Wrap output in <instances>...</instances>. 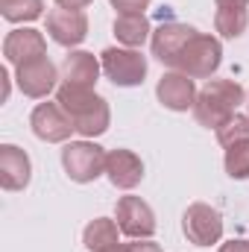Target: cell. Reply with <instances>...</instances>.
<instances>
[{
  "mask_svg": "<svg viewBox=\"0 0 249 252\" xmlns=\"http://www.w3.org/2000/svg\"><path fill=\"white\" fill-rule=\"evenodd\" d=\"M56 103L64 109V115L73 121L76 135H82V138H97V135L109 132V124H112L109 103H106L94 88L62 82V85L56 88Z\"/></svg>",
  "mask_w": 249,
  "mask_h": 252,
  "instance_id": "obj_1",
  "label": "cell"
},
{
  "mask_svg": "<svg viewBox=\"0 0 249 252\" xmlns=\"http://www.w3.org/2000/svg\"><path fill=\"white\" fill-rule=\"evenodd\" d=\"M247 100L244 85L235 79H208L205 88H199L196 103H193V118L199 126L217 129L232 115H238V106Z\"/></svg>",
  "mask_w": 249,
  "mask_h": 252,
  "instance_id": "obj_2",
  "label": "cell"
},
{
  "mask_svg": "<svg viewBox=\"0 0 249 252\" xmlns=\"http://www.w3.org/2000/svg\"><path fill=\"white\" fill-rule=\"evenodd\" d=\"M223 62V44L217 35H208V32H193L187 38V44L182 47V53L176 56V62L170 70H179L187 73L190 79H211L214 70Z\"/></svg>",
  "mask_w": 249,
  "mask_h": 252,
  "instance_id": "obj_3",
  "label": "cell"
},
{
  "mask_svg": "<svg viewBox=\"0 0 249 252\" xmlns=\"http://www.w3.org/2000/svg\"><path fill=\"white\" fill-rule=\"evenodd\" d=\"M106 150L94 141H70L64 144L62 150V167L64 173L70 176V182H79V185H88L94 179H100L106 173Z\"/></svg>",
  "mask_w": 249,
  "mask_h": 252,
  "instance_id": "obj_4",
  "label": "cell"
},
{
  "mask_svg": "<svg viewBox=\"0 0 249 252\" xmlns=\"http://www.w3.org/2000/svg\"><path fill=\"white\" fill-rule=\"evenodd\" d=\"M100 64H103L106 79L121 85V88L141 85L144 76H147V67H150L147 56L141 50H132V47H109V50H103Z\"/></svg>",
  "mask_w": 249,
  "mask_h": 252,
  "instance_id": "obj_5",
  "label": "cell"
},
{
  "mask_svg": "<svg viewBox=\"0 0 249 252\" xmlns=\"http://www.w3.org/2000/svg\"><path fill=\"white\" fill-rule=\"evenodd\" d=\"M182 229L193 247H214L223 238V217L208 202H190L182 217Z\"/></svg>",
  "mask_w": 249,
  "mask_h": 252,
  "instance_id": "obj_6",
  "label": "cell"
},
{
  "mask_svg": "<svg viewBox=\"0 0 249 252\" xmlns=\"http://www.w3.org/2000/svg\"><path fill=\"white\" fill-rule=\"evenodd\" d=\"M115 220H118V226H121V235L132 238V241L153 238L156 229H158L153 208H150L141 196H121V199H118Z\"/></svg>",
  "mask_w": 249,
  "mask_h": 252,
  "instance_id": "obj_7",
  "label": "cell"
},
{
  "mask_svg": "<svg viewBox=\"0 0 249 252\" xmlns=\"http://www.w3.org/2000/svg\"><path fill=\"white\" fill-rule=\"evenodd\" d=\"M15 70H18L15 79H18V88H21L24 97H30V100H44L50 91H56L59 70H56V64L50 62L47 56L32 59V62H27V64H18Z\"/></svg>",
  "mask_w": 249,
  "mask_h": 252,
  "instance_id": "obj_8",
  "label": "cell"
},
{
  "mask_svg": "<svg viewBox=\"0 0 249 252\" xmlns=\"http://www.w3.org/2000/svg\"><path fill=\"white\" fill-rule=\"evenodd\" d=\"M30 126H32L35 138H41L47 144H62L70 138V132H76L73 121L64 115L59 103H38L30 115Z\"/></svg>",
  "mask_w": 249,
  "mask_h": 252,
  "instance_id": "obj_9",
  "label": "cell"
},
{
  "mask_svg": "<svg viewBox=\"0 0 249 252\" xmlns=\"http://www.w3.org/2000/svg\"><path fill=\"white\" fill-rule=\"evenodd\" d=\"M196 94H199L196 91V82L187 73H179V70H167L158 79V85H156L158 103L164 109H170V112H187V109H193Z\"/></svg>",
  "mask_w": 249,
  "mask_h": 252,
  "instance_id": "obj_10",
  "label": "cell"
},
{
  "mask_svg": "<svg viewBox=\"0 0 249 252\" xmlns=\"http://www.w3.org/2000/svg\"><path fill=\"white\" fill-rule=\"evenodd\" d=\"M47 32L56 44L62 47H76L88 35V15L79 9H53L47 15Z\"/></svg>",
  "mask_w": 249,
  "mask_h": 252,
  "instance_id": "obj_11",
  "label": "cell"
},
{
  "mask_svg": "<svg viewBox=\"0 0 249 252\" xmlns=\"http://www.w3.org/2000/svg\"><path fill=\"white\" fill-rule=\"evenodd\" d=\"M193 32H196V30L187 27V24H182V21H164L158 30H153V38H150L153 56L164 64V67H173L176 56L182 53V47L187 44V38H190Z\"/></svg>",
  "mask_w": 249,
  "mask_h": 252,
  "instance_id": "obj_12",
  "label": "cell"
},
{
  "mask_svg": "<svg viewBox=\"0 0 249 252\" xmlns=\"http://www.w3.org/2000/svg\"><path fill=\"white\" fill-rule=\"evenodd\" d=\"M3 56L9 64H27L32 59H41L47 56V41L38 30H30V27H21V30H12L6 38H3Z\"/></svg>",
  "mask_w": 249,
  "mask_h": 252,
  "instance_id": "obj_13",
  "label": "cell"
},
{
  "mask_svg": "<svg viewBox=\"0 0 249 252\" xmlns=\"http://www.w3.org/2000/svg\"><path fill=\"white\" fill-rule=\"evenodd\" d=\"M32 179V161L30 156L15 147V144H3L0 147V185L3 190H24Z\"/></svg>",
  "mask_w": 249,
  "mask_h": 252,
  "instance_id": "obj_14",
  "label": "cell"
},
{
  "mask_svg": "<svg viewBox=\"0 0 249 252\" xmlns=\"http://www.w3.org/2000/svg\"><path fill=\"white\" fill-rule=\"evenodd\" d=\"M106 176L115 188L132 190L144 179V161L132 150H109L106 156Z\"/></svg>",
  "mask_w": 249,
  "mask_h": 252,
  "instance_id": "obj_15",
  "label": "cell"
},
{
  "mask_svg": "<svg viewBox=\"0 0 249 252\" xmlns=\"http://www.w3.org/2000/svg\"><path fill=\"white\" fill-rule=\"evenodd\" d=\"M103 73V64L94 53L88 50H70L62 62V79L67 85H85V88H94V82L100 79Z\"/></svg>",
  "mask_w": 249,
  "mask_h": 252,
  "instance_id": "obj_16",
  "label": "cell"
},
{
  "mask_svg": "<svg viewBox=\"0 0 249 252\" xmlns=\"http://www.w3.org/2000/svg\"><path fill=\"white\" fill-rule=\"evenodd\" d=\"M115 38L124 44L138 50L147 38H153V27H150V18L141 12V15H118L115 18Z\"/></svg>",
  "mask_w": 249,
  "mask_h": 252,
  "instance_id": "obj_17",
  "label": "cell"
},
{
  "mask_svg": "<svg viewBox=\"0 0 249 252\" xmlns=\"http://www.w3.org/2000/svg\"><path fill=\"white\" fill-rule=\"evenodd\" d=\"M118 235H121L118 220L97 217V220H91V223L85 226V232H82V244H85V250L88 252H103V250H109V247H115V244H121Z\"/></svg>",
  "mask_w": 249,
  "mask_h": 252,
  "instance_id": "obj_18",
  "label": "cell"
},
{
  "mask_svg": "<svg viewBox=\"0 0 249 252\" xmlns=\"http://www.w3.org/2000/svg\"><path fill=\"white\" fill-rule=\"evenodd\" d=\"M249 27L247 6H217L214 12V30L223 38H241Z\"/></svg>",
  "mask_w": 249,
  "mask_h": 252,
  "instance_id": "obj_19",
  "label": "cell"
},
{
  "mask_svg": "<svg viewBox=\"0 0 249 252\" xmlns=\"http://www.w3.org/2000/svg\"><path fill=\"white\" fill-rule=\"evenodd\" d=\"M0 15L12 24H30L44 15V0H0Z\"/></svg>",
  "mask_w": 249,
  "mask_h": 252,
  "instance_id": "obj_20",
  "label": "cell"
},
{
  "mask_svg": "<svg viewBox=\"0 0 249 252\" xmlns=\"http://www.w3.org/2000/svg\"><path fill=\"white\" fill-rule=\"evenodd\" d=\"M223 164L232 179H249V141H238V144L226 147Z\"/></svg>",
  "mask_w": 249,
  "mask_h": 252,
  "instance_id": "obj_21",
  "label": "cell"
},
{
  "mask_svg": "<svg viewBox=\"0 0 249 252\" xmlns=\"http://www.w3.org/2000/svg\"><path fill=\"white\" fill-rule=\"evenodd\" d=\"M220 147H232L238 141H249V115H232L223 126L214 129Z\"/></svg>",
  "mask_w": 249,
  "mask_h": 252,
  "instance_id": "obj_22",
  "label": "cell"
},
{
  "mask_svg": "<svg viewBox=\"0 0 249 252\" xmlns=\"http://www.w3.org/2000/svg\"><path fill=\"white\" fill-rule=\"evenodd\" d=\"M109 3L118 9V15H141L150 6V0H109Z\"/></svg>",
  "mask_w": 249,
  "mask_h": 252,
  "instance_id": "obj_23",
  "label": "cell"
},
{
  "mask_svg": "<svg viewBox=\"0 0 249 252\" xmlns=\"http://www.w3.org/2000/svg\"><path fill=\"white\" fill-rule=\"evenodd\" d=\"M129 252H161V247L153 241V238H144V241H132Z\"/></svg>",
  "mask_w": 249,
  "mask_h": 252,
  "instance_id": "obj_24",
  "label": "cell"
},
{
  "mask_svg": "<svg viewBox=\"0 0 249 252\" xmlns=\"http://www.w3.org/2000/svg\"><path fill=\"white\" fill-rule=\"evenodd\" d=\"M220 252H249V241H244V238H232V241H226V244L220 247Z\"/></svg>",
  "mask_w": 249,
  "mask_h": 252,
  "instance_id": "obj_25",
  "label": "cell"
},
{
  "mask_svg": "<svg viewBox=\"0 0 249 252\" xmlns=\"http://www.w3.org/2000/svg\"><path fill=\"white\" fill-rule=\"evenodd\" d=\"M94 0H56V6H62V9H85V6H91Z\"/></svg>",
  "mask_w": 249,
  "mask_h": 252,
  "instance_id": "obj_26",
  "label": "cell"
},
{
  "mask_svg": "<svg viewBox=\"0 0 249 252\" xmlns=\"http://www.w3.org/2000/svg\"><path fill=\"white\" fill-rule=\"evenodd\" d=\"M217 6H247L249 0H214Z\"/></svg>",
  "mask_w": 249,
  "mask_h": 252,
  "instance_id": "obj_27",
  "label": "cell"
},
{
  "mask_svg": "<svg viewBox=\"0 0 249 252\" xmlns=\"http://www.w3.org/2000/svg\"><path fill=\"white\" fill-rule=\"evenodd\" d=\"M103 252H129V244H115V247H109V250Z\"/></svg>",
  "mask_w": 249,
  "mask_h": 252,
  "instance_id": "obj_28",
  "label": "cell"
}]
</instances>
